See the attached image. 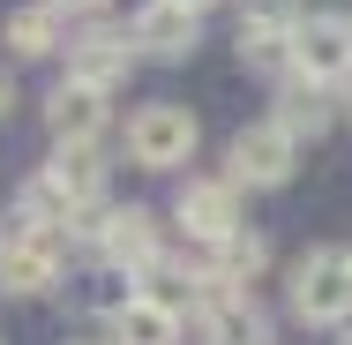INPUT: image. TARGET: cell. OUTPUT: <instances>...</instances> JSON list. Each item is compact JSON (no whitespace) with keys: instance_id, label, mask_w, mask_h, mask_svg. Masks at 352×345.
I'll use <instances>...</instances> for the list:
<instances>
[{"instance_id":"obj_8","label":"cell","mask_w":352,"mask_h":345,"mask_svg":"<svg viewBox=\"0 0 352 345\" xmlns=\"http://www.w3.org/2000/svg\"><path fill=\"white\" fill-rule=\"evenodd\" d=\"M60 271H68V233H30V240H8V248H0V293H8V300L53 293Z\"/></svg>"},{"instance_id":"obj_11","label":"cell","mask_w":352,"mask_h":345,"mask_svg":"<svg viewBox=\"0 0 352 345\" xmlns=\"http://www.w3.org/2000/svg\"><path fill=\"white\" fill-rule=\"evenodd\" d=\"M128 68H135L128 30H90V38H75V45H68V83L98 90V98H113V90L128 83Z\"/></svg>"},{"instance_id":"obj_7","label":"cell","mask_w":352,"mask_h":345,"mask_svg":"<svg viewBox=\"0 0 352 345\" xmlns=\"http://www.w3.org/2000/svg\"><path fill=\"white\" fill-rule=\"evenodd\" d=\"M173 218H180V233H188L195 248H225V240L240 233V188H232L225 173H217V180H180Z\"/></svg>"},{"instance_id":"obj_5","label":"cell","mask_w":352,"mask_h":345,"mask_svg":"<svg viewBox=\"0 0 352 345\" xmlns=\"http://www.w3.org/2000/svg\"><path fill=\"white\" fill-rule=\"evenodd\" d=\"M292 165H300V143L285 136L278 121L240 128L232 150H225V180H232V188H285V180H292Z\"/></svg>"},{"instance_id":"obj_14","label":"cell","mask_w":352,"mask_h":345,"mask_svg":"<svg viewBox=\"0 0 352 345\" xmlns=\"http://www.w3.org/2000/svg\"><path fill=\"white\" fill-rule=\"evenodd\" d=\"M180 308H165V300H150V293H135L120 315H113V345H180Z\"/></svg>"},{"instance_id":"obj_18","label":"cell","mask_w":352,"mask_h":345,"mask_svg":"<svg viewBox=\"0 0 352 345\" xmlns=\"http://www.w3.org/2000/svg\"><path fill=\"white\" fill-rule=\"evenodd\" d=\"M300 0H240V30H278V38H292L300 30Z\"/></svg>"},{"instance_id":"obj_3","label":"cell","mask_w":352,"mask_h":345,"mask_svg":"<svg viewBox=\"0 0 352 345\" xmlns=\"http://www.w3.org/2000/svg\"><path fill=\"white\" fill-rule=\"evenodd\" d=\"M195 143H203V128H195V113L180 98H157V105H135L128 113V158H135L142 173H180L195 158Z\"/></svg>"},{"instance_id":"obj_1","label":"cell","mask_w":352,"mask_h":345,"mask_svg":"<svg viewBox=\"0 0 352 345\" xmlns=\"http://www.w3.org/2000/svg\"><path fill=\"white\" fill-rule=\"evenodd\" d=\"M292 315L307 331H345L352 323V255L345 248H307L292 263Z\"/></svg>"},{"instance_id":"obj_19","label":"cell","mask_w":352,"mask_h":345,"mask_svg":"<svg viewBox=\"0 0 352 345\" xmlns=\"http://www.w3.org/2000/svg\"><path fill=\"white\" fill-rule=\"evenodd\" d=\"M45 8H53V15H98L105 0H45Z\"/></svg>"},{"instance_id":"obj_20","label":"cell","mask_w":352,"mask_h":345,"mask_svg":"<svg viewBox=\"0 0 352 345\" xmlns=\"http://www.w3.org/2000/svg\"><path fill=\"white\" fill-rule=\"evenodd\" d=\"M8 105H15V83H8V68H0V121H8Z\"/></svg>"},{"instance_id":"obj_9","label":"cell","mask_w":352,"mask_h":345,"mask_svg":"<svg viewBox=\"0 0 352 345\" xmlns=\"http://www.w3.org/2000/svg\"><path fill=\"white\" fill-rule=\"evenodd\" d=\"M128 45H135V61H188L203 45V15L173 8V0H142L128 23Z\"/></svg>"},{"instance_id":"obj_22","label":"cell","mask_w":352,"mask_h":345,"mask_svg":"<svg viewBox=\"0 0 352 345\" xmlns=\"http://www.w3.org/2000/svg\"><path fill=\"white\" fill-rule=\"evenodd\" d=\"M60 345H105V338H60Z\"/></svg>"},{"instance_id":"obj_4","label":"cell","mask_w":352,"mask_h":345,"mask_svg":"<svg viewBox=\"0 0 352 345\" xmlns=\"http://www.w3.org/2000/svg\"><path fill=\"white\" fill-rule=\"evenodd\" d=\"M292 75L315 83V90L352 83V15H338V8L300 15V30H292Z\"/></svg>"},{"instance_id":"obj_23","label":"cell","mask_w":352,"mask_h":345,"mask_svg":"<svg viewBox=\"0 0 352 345\" xmlns=\"http://www.w3.org/2000/svg\"><path fill=\"white\" fill-rule=\"evenodd\" d=\"M338 345H352V323H345V331H338Z\"/></svg>"},{"instance_id":"obj_15","label":"cell","mask_w":352,"mask_h":345,"mask_svg":"<svg viewBox=\"0 0 352 345\" xmlns=\"http://www.w3.org/2000/svg\"><path fill=\"white\" fill-rule=\"evenodd\" d=\"M0 45H8L15 61H45V53H60V15H53L45 0H30V8H15V15H8Z\"/></svg>"},{"instance_id":"obj_12","label":"cell","mask_w":352,"mask_h":345,"mask_svg":"<svg viewBox=\"0 0 352 345\" xmlns=\"http://www.w3.org/2000/svg\"><path fill=\"white\" fill-rule=\"evenodd\" d=\"M270 121H278L292 143H315V136H330L338 98H330V90H315V83H300V75H285L278 98H270Z\"/></svg>"},{"instance_id":"obj_6","label":"cell","mask_w":352,"mask_h":345,"mask_svg":"<svg viewBox=\"0 0 352 345\" xmlns=\"http://www.w3.org/2000/svg\"><path fill=\"white\" fill-rule=\"evenodd\" d=\"M195 338L203 345H270V315L255 308V293H225V285H203L195 308H188Z\"/></svg>"},{"instance_id":"obj_21","label":"cell","mask_w":352,"mask_h":345,"mask_svg":"<svg viewBox=\"0 0 352 345\" xmlns=\"http://www.w3.org/2000/svg\"><path fill=\"white\" fill-rule=\"evenodd\" d=\"M173 8H188V15H203V8H217V0H173Z\"/></svg>"},{"instance_id":"obj_13","label":"cell","mask_w":352,"mask_h":345,"mask_svg":"<svg viewBox=\"0 0 352 345\" xmlns=\"http://www.w3.org/2000/svg\"><path fill=\"white\" fill-rule=\"evenodd\" d=\"M263 271H270V240H263V233H248V225H240L225 248H203V278L225 285V293H248Z\"/></svg>"},{"instance_id":"obj_2","label":"cell","mask_w":352,"mask_h":345,"mask_svg":"<svg viewBox=\"0 0 352 345\" xmlns=\"http://www.w3.org/2000/svg\"><path fill=\"white\" fill-rule=\"evenodd\" d=\"M90 248H98V263H113V271H128L142 285V271L165 255V225H157V210L142 203H120V210H90V225H75Z\"/></svg>"},{"instance_id":"obj_17","label":"cell","mask_w":352,"mask_h":345,"mask_svg":"<svg viewBox=\"0 0 352 345\" xmlns=\"http://www.w3.org/2000/svg\"><path fill=\"white\" fill-rule=\"evenodd\" d=\"M142 285L128 271H113V263H98V271L82 278V300H90V308H98V315H120V308H128V300H135Z\"/></svg>"},{"instance_id":"obj_16","label":"cell","mask_w":352,"mask_h":345,"mask_svg":"<svg viewBox=\"0 0 352 345\" xmlns=\"http://www.w3.org/2000/svg\"><path fill=\"white\" fill-rule=\"evenodd\" d=\"M240 68L285 83L292 75V38H278V30H240Z\"/></svg>"},{"instance_id":"obj_10","label":"cell","mask_w":352,"mask_h":345,"mask_svg":"<svg viewBox=\"0 0 352 345\" xmlns=\"http://www.w3.org/2000/svg\"><path fill=\"white\" fill-rule=\"evenodd\" d=\"M105 121H113V105L98 98V90H82V83H53V98H45V128H53V150H90V143L105 136Z\"/></svg>"}]
</instances>
